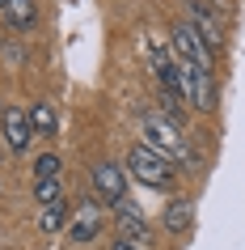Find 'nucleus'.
Instances as JSON below:
<instances>
[{
  "instance_id": "1",
  "label": "nucleus",
  "mask_w": 245,
  "mask_h": 250,
  "mask_svg": "<svg viewBox=\"0 0 245 250\" xmlns=\"http://www.w3.org/2000/svg\"><path fill=\"white\" fill-rule=\"evenodd\" d=\"M144 145L156 148L161 157H178V161H190V140L182 136V123H173L169 115H156V110H148L144 115Z\"/></svg>"
},
{
  "instance_id": "2",
  "label": "nucleus",
  "mask_w": 245,
  "mask_h": 250,
  "mask_svg": "<svg viewBox=\"0 0 245 250\" xmlns=\"http://www.w3.org/2000/svg\"><path fill=\"white\" fill-rule=\"evenodd\" d=\"M127 174L135 183L152 187V191H169V187H173V161L161 157V153L148 148V145H135L127 153Z\"/></svg>"
},
{
  "instance_id": "3",
  "label": "nucleus",
  "mask_w": 245,
  "mask_h": 250,
  "mask_svg": "<svg viewBox=\"0 0 245 250\" xmlns=\"http://www.w3.org/2000/svg\"><path fill=\"white\" fill-rule=\"evenodd\" d=\"M169 51H173V60H186V64H199L207 72H216V47L190 21H173V30H169Z\"/></svg>"
},
{
  "instance_id": "4",
  "label": "nucleus",
  "mask_w": 245,
  "mask_h": 250,
  "mask_svg": "<svg viewBox=\"0 0 245 250\" xmlns=\"http://www.w3.org/2000/svg\"><path fill=\"white\" fill-rule=\"evenodd\" d=\"M178 89H182V102L190 106V110H199V115H207L216 106V77L199 64L178 60Z\"/></svg>"
},
{
  "instance_id": "5",
  "label": "nucleus",
  "mask_w": 245,
  "mask_h": 250,
  "mask_svg": "<svg viewBox=\"0 0 245 250\" xmlns=\"http://www.w3.org/2000/svg\"><path fill=\"white\" fill-rule=\"evenodd\" d=\"M93 195L102 199V204H123L127 199V170L118 166V161H97L93 166Z\"/></svg>"
},
{
  "instance_id": "6",
  "label": "nucleus",
  "mask_w": 245,
  "mask_h": 250,
  "mask_svg": "<svg viewBox=\"0 0 245 250\" xmlns=\"http://www.w3.org/2000/svg\"><path fill=\"white\" fill-rule=\"evenodd\" d=\"M0 132H4V145H9V153H26L30 140H34L30 115L21 110V106H4V110H0Z\"/></svg>"
},
{
  "instance_id": "7",
  "label": "nucleus",
  "mask_w": 245,
  "mask_h": 250,
  "mask_svg": "<svg viewBox=\"0 0 245 250\" xmlns=\"http://www.w3.org/2000/svg\"><path fill=\"white\" fill-rule=\"evenodd\" d=\"M97 233H102V208L89 199V204H80V208H76V216H72V225H68V237L85 246V242H93Z\"/></svg>"
},
{
  "instance_id": "8",
  "label": "nucleus",
  "mask_w": 245,
  "mask_h": 250,
  "mask_svg": "<svg viewBox=\"0 0 245 250\" xmlns=\"http://www.w3.org/2000/svg\"><path fill=\"white\" fill-rule=\"evenodd\" d=\"M118 233H123V242H131V246H140L148 242V221L140 216V208L131 204V199H123L118 204Z\"/></svg>"
},
{
  "instance_id": "9",
  "label": "nucleus",
  "mask_w": 245,
  "mask_h": 250,
  "mask_svg": "<svg viewBox=\"0 0 245 250\" xmlns=\"http://www.w3.org/2000/svg\"><path fill=\"white\" fill-rule=\"evenodd\" d=\"M190 216H194V204H190V199H169L161 225H165V233H186V229H190Z\"/></svg>"
},
{
  "instance_id": "10",
  "label": "nucleus",
  "mask_w": 245,
  "mask_h": 250,
  "mask_svg": "<svg viewBox=\"0 0 245 250\" xmlns=\"http://www.w3.org/2000/svg\"><path fill=\"white\" fill-rule=\"evenodd\" d=\"M190 26L199 30V34H203V39L211 42V47H220V42H224V26H220V21H216L211 13H207L199 0H190Z\"/></svg>"
},
{
  "instance_id": "11",
  "label": "nucleus",
  "mask_w": 245,
  "mask_h": 250,
  "mask_svg": "<svg viewBox=\"0 0 245 250\" xmlns=\"http://www.w3.org/2000/svg\"><path fill=\"white\" fill-rule=\"evenodd\" d=\"M4 17H9V26H13V30H34V21H38V4H34V0H9V4H4Z\"/></svg>"
},
{
  "instance_id": "12",
  "label": "nucleus",
  "mask_w": 245,
  "mask_h": 250,
  "mask_svg": "<svg viewBox=\"0 0 245 250\" xmlns=\"http://www.w3.org/2000/svg\"><path fill=\"white\" fill-rule=\"evenodd\" d=\"M26 115H30V127L38 136H55V106L51 102H34Z\"/></svg>"
},
{
  "instance_id": "13",
  "label": "nucleus",
  "mask_w": 245,
  "mask_h": 250,
  "mask_svg": "<svg viewBox=\"0 0 245 250\" xmlns=\"http://www.w3.org/2000/svg\"><path fill=\"white\" fill-rule=\"evenodd\" d=\"M64 221H68V204H64V199H55V204H47V208L38 212V229H42V233H59Z\"/></svg>"
},
{
  "instance_id": "14",
  "label": "nucleus",
  "mask_w": 245,
  "mask_h": 250,
  "mask_svg": "<svg viewBox=\"0 0 245 250\" xmlns=\"http://www.w3.org/2000/svg\"><path fill=\"white\" fill-rule=\"evenodd\" d=\"M34 199H38V208H47V204H55L59 195V178H34Z\"/></svg>"
},
{
  "instance_id": "15",
  "label": "nucleus",
  "mask_w": 245,
  "mask_h": 250,
  "mask_svg": "<svg viewBox=\"0 0 245 250\" xmlns=\"http://www.w3.org/2000/svg\"><path fill=\"white\" fill-rule=\"evenodd\" d=\"M34 178H59V157H55V153L34 157Z\"/></svg>"
},
{
  "instance_id": "16",
  "label": "nucleus",
  "mask_w": 245,
  "mask_h": 250,
  "mask_svg": "<svg viewBox=\"0 0 245 250\" xmlns=\"http://www.w3.org/2000/svg\"><path fill=\"white\" fill-rule=\"evenodd\" d=\"M114 250H140V246H131V242H114Z\"/></svg>"
},
{
  "instance_id": "17",
  "label": "nucleus",
  "mask_w": 245,
  "mask_h": 250,
  "mask_svg": "<svg viewBox=\"0 0 245 250\" xmlns=\"http://www.w3.org/2000/svg\"><path fill=\"white\" fill-rule=\"evenodd\" d=\"M4 4H9V0H0V9H4Z\"/></svg>"
},
{
  "instance_id": "18",
  "label": "nucleus",
  "mask_w": 245,
  "mask_h": 250,
  "mask_svg": "<svg viewBox=\"0 0 245 250\" xmlns=\"http://www.w3.org/2000/svg\"><path fill=\"white\" fill-rule=\"evenodd\" d=\"M0 110H4V106H0Z\"/></svg>"
}]
</instances>
